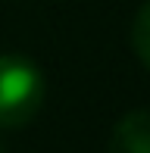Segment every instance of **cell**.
<instances>
[{"label":"cell","instance_id":"cell-4","mask_svg":"<svg viewBox=\"0 0 150 153\" xmlns=\"http://www.w3.org/2000/svg\"><path fill=\"white\" fill-rule=\"evenodd\" d=\"M0 153H6V147H3V141H0Z\"/></svg>","mask_w":150,"mask_h":153},{"label":"cell","instance_id":"cell-2","mask_svg":"<svg viewBox=\"0 0 150 153\" xmlns=\"http://www.w3.org/2000/svg\"><path fill=\"white\" fill-rule=\"evenodd\" d=\"M106 153H150V109H131L113 125Z\"/></svg>","mask_w":150,"mask_h":153},{"label":"cell","instance_id":"cell-1","mask_svg":"<svg viewBox=\"0 0 150 153\" xmlns=\"http://www.w3.org/2000/svg\"><path fill=\"white\" fill-rule=\"evenodd\" d=\"M44 103V75L28 56H0V131L22 128Z\"/></svg>","mask_w":150,"mask_h":153},{"label":"cell","instance_id":"cell-3","mask_svg":"<svg viewBox=\"0 0 150 153\" xmlns=\"http://www.w3.org/2000/svg\"><path fill=\"white\" fill-rule=\"evenodd\" d=\"M131 47L138 53V59L150 69V0H144V6L138 10L131 22Z\"/></svg>","mask_w":150,"mask_h":153}]
</instances>
